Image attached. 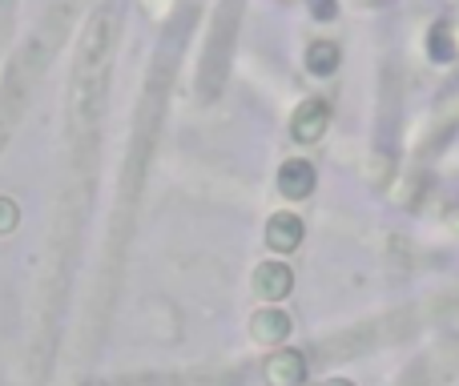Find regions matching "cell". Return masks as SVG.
Listing matches in <instances>:
<instances>
[{
	"label": "cell",
	"mask_w": 459,
	"mask_h": 386,
	"mask_svg": "<svg viewBox=\"0 0 459 386\" xmlns=\"http://www.w3.org/2000/svg\"><path fill=\"white\" fill-rule=\"evenodd\" d=\"M310 13H315L318 21H331V16L339 13V4H334V0H310Z\"/></svg>",
	"instance_id": "10"
},
{
	"label": "cell",
	"mask_w": 459,
	"mask_h": 386,
	"mask_svg": "<svg viewBox=\"0 0 459 386\" xmlns=\"http://www.w3.org/2000/svg\"><path fill=\"white\" fill-rule=\"evenodd\" d=\"M326 386H351V382H342V379H334V382H326Z\"/></svg>",
	"instance_id": "12"
},
{
	"label": "cell",
	"mask_w": 459,
	"mask_h": 386,
	"mask_svg": "<svg viewBox=\"0 0 459 386\" xmlns=\"http://www.w3.org/2000/svg\"><path fill=\"white\" fill-rule=\"evenodd\" d=\"M326 129H331V101H323V97H307V101L294 109V117H290L294 142L310 145V142H318Z\"/></svg>",
	"instance_id": "2"
},
{
	"label": "cell",
	"mask_w": 459,
	"mask_h": 386,
	"mask_svg": "<svg viewBox=\"0 0 459 386\" xmlns=\"http://www.w3.org/2000/svg\"><path fill=\"white\" fill-rule=\"evenodd\" d=\"M428 53H431V61H452V56H455V37H452V29H447V24H436V29H431Z\"/></svg>",
	"instance_id": "9"
},
{
	"label": "cell",
	"mask_w": 459,
	"mask_h": 386,
	"mask_svg": "<svg viewBox=\"0 0 459 386\" xmlns=\"http://www.w3.org/2000/svg\"><path fill=\"white\" fill-rule=\"evenodd\" d=\"M307 64L315 77H331V73L339 69V45H334V40H315V45L307 48Z\"/></svg>",
	"instance_id": "8"
},
{
	"label": "cell",
	"mask_w": 459,
	"mask_h": 386,
	"mask_svg": "<svg viewBox=\"0 0 459 386\" xmlns=\"http://www.w3.org/2000/svg\"><path fill=\"white\" fill-rule=\"evenodd\" d=\"M113 40H117V13L105 4L85 24V37H81V48H77V73H73V125L77 129L93 125L97 109H101Z\"/></svg>",
	"instance_id": "1"
},
{
	"label": "cell",
	"mask_w": 459,
	"mask_h": 386,
	"mask_svg": "<svg viewBox=\"0 0 459 386\" xmlns=\"http://www.w3.org/2000/svg\"><path fill=\"white\" fill-rule=\"evenodd\" d=\"M250 334L262 347H274V342H282L286 334H290V318H286L282 310H258V314L250 318Z\"/></svg>",
	"instance_id": "7"
},
{
	"label": "cell",
	"mask_w": 459,
	"mask_h": 386,
	"mask_svg": "<svg viewBox=\"0 0 459 386\" xmlns=\"http://www.w3.org/2000/svg\"><path fill=\"white\" fill-rule=\"evenodd\" d=\"M262 374H266V386H302V379H307V358L299 350H278V355L266 358Z\"/></svg>",
	"instance_id": "3"
},
{
	"label": "cell",
	"mask_w": 459,
	"mask_h": 386,
	"mask_svg": "<svg viewBox=\"0 0 459 386\" xmlns=\"http://www.w3.org/2000/svg\"><path fill=\"white\" fill-rule=\"evenodd\" d=\"M266 245L274 253H290L302 245V221L294 218V213H274V218L266 221Z\"/></svg>",
	"instance_id": "6"
},
{
	"label": "cell",
	"mask_w": 459,
	"mask_h": 386,
	"mask_svg": "<svg viewBox=\"0 0 459 386\" xmlns=\"http://www.w3.org/2000/svg\"><path fill=\"white\" fill-rule=\"evenodd\" d=\"M315 166L310 161H282V169H278V193L290 197V202H302V197L315 193Z\"/></svg>",
	"instance_id": "5"
},
{
	"label": "cell",
	"mask_w": 459,
	"mask_h": 386,
	"mask_svg": "<svg viewBox=\"0 0 459 386\" xmlns=\"http://www.w3.org/2000/svg\"><path fill=\"white\" fill-rule=\"evenodd\" d=\"M16 226V205L8 197H0V229H13Z\"/></svg>",
	"instance_id": "11"
},
{
	"label": "cell",
	"mask_w": 459,
	"mask_h": 386,
	"mask_svg": "<svg viewBox=\"0 0 459 386\" xmlns=\"http://www.w3.org/2000/svg\"><path fill=\"white\" fill-rule=\"evenodd\" d=\"M290 290H294L290 266H282V262H262V266L254 270V294H258V298L278 302V298H286Z\"/></svg>",
	"instance_id": "4"
}]
</instances>
